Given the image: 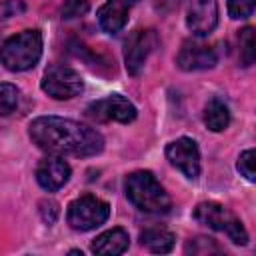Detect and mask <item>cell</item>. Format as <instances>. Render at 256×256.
<instances>
[{"label":"cell","mask_w":256,"mask_h":256,"mask_svg":"<svg viewBox=\"0 0 256 256\" xmlns=\"http://www.w3.org/2000/svg\"><path fill=\"white\" fill-rule=\"evenodd\" d=\"M32 142L54 156H94L102 152L104 138L94 128L60 116H40L28 126Z\"/></svg>","instance_id":"1"},{"label":"cell","mask_w":256,"mask_h":256,"mask_svg":"<svg viewBox=\"0 0 256 256\" xmlns=\"http://www.w3.org/2000/svg\"><path fill=\"white\" fill-rule=\"evenodd\" d=\"M124 190L128 200L142 212L164 214L170 210V196L160 186L156 176L148 170H138L126 176Z\"/></svg>","instance_id":"2"},{"label":"cell","mask_w":256,"mask_h":256,"mask_svg":"<svg viewBox=\"0 0 256 256\" xmlns=\"http://www.w3.org/2000/svg\"><path fill=\"white\" fill-rule=\"evenodd\" d=\"M42 56V34L38 30H24L8 38L0 46V62L10 72H26L38 64Z\"/></svg>","instance_id":"3"},{"label":"cell","mask_w":256,"mask_h":256,"mask_svg":"<svg viewBox=\"0 0 256 256\" xmlns=\"http://www.w3.org/2000/svg\"><path fill=\"white\" fill-rule=\"evenodd\" d=\"M194 218L212 230L224 232L234 244L244 246L248 242V232L242 222L218 202H200L194 210Z\"/></svg>","instance_id":"4"},{"label":"cell","mask_w":256,"mask_h":256,"mask_svg":"<svg viewBox=\"0 0 256 256\" xmlns=\"http://www.w3.org/2000/svg\"><path fill=\"white\" fill-rule=\"evenodd\" d=\"M108 216H110L108 202H104L92 194L80 196L74 202H70L68 214H66L70 228L80 230V232H88V230L102 226L108 220Z\"/></svg>","instance_id":"5"},{"label":"cell","mask_w":256,"mask_h":256,"mask_svg":"<svg viewBox=\"0 0 256 256\" xmlns=\"http://www.w3.org/2000/svg\"><path fill=\"white\" fill-rule=\"evenodd\" d=\"M160 38L156 30L144 28V30H134L126 42H124V62L126 70L130 76H138L148 60V56L158 48Z\"/></svg>","instance_id":"6"},{"label":"cell","mask_w":256,"mask_h":256,"mask_svg":"<svg viewBox=\"0 0 256 256\" xmlns=\"http://www.w3.org/2000/svg\"><path fill=\"white\" fill-rule=\"evenodd\" d=\"M42 90L54 100H70L84 90L80 74L68 66H52L42 78Z\"/></svg>","instance_id":"7"},{"label":"cell","mask_w":256,"mask_h":256,"mask_svg":"<svg viewBox=\"0 0 256 256\" xmlns=\"http://www.w3.org/2000/svg\"><path fill=\"white\" fill-rule=\"evenodd\" d=\"M86 112L96 122H122V124L132 122L138 114L136 106L122 94H110L102 100H96L86 108Z\"/></svg>","instance_id":"8"},{"label":"cell","mask_w":256,"mask_h":256,"mask_svg":"<svg viewBox=\"0 0 256 256\" xmlns=\"http://www.w3.org/2000/svg\"><path fill=\"white\" fill-rule=\"evenodd\" d=\"M166 158L186 178H190V180L198 178V174H200V150L192 138L182 136V138L172 140L166 146Z\"/></svg>","instance_id":"9"},{"label":"cell","mask_w":256,"mask_h":256,"mask_svg":"<svg viewBox=\"0 0 256 256\" xmlns=\"http://www.w3.org/2000/svg\"><path fill=\"white\" fill-rule=\"evenodd\" d=\"M218 24V0H190L186 26L198 38L214 32Z\"/></svg>","instance_id":"10"},{"label":"cell","mask_w":256,"mask_h":256,"mask_svg":"<svg viewBox=\"0 0 256 256\" xmlns=\"http://www.w3.org/2000/svg\"><path fill=\"white\" fill-rule=\"evenodd\" d=\"M218 62V54L212 46L194 42V40H186L176 56V64L178 68L192 72V70H208L214 68Z\"/></svg>","instance_id":"11"},{"label":"cell","mask_w":256,"mask_h":256,"mask_svg":"<svg viewBox=\"0 0 256 256\" xmlns=\"http://www.w3.org/2000/svg\"><path fill=\"white\" fill-rule=\"evenodd\" d=\"M36 180H38V184L44 190L56 192V190H60L70 180V166L62 158L52 154V156H48V158L38 162V166H36Z\"/></svg>","instance_id":"12"},{"label":"cell","mask_w":256,"mask_h":256,"mask_svg":"<svg viewBox=\"0 0 256 256\" xmlns=\"http://www.w3.org/2000/svg\"><path fill=\"white\" fill-rule=\"evenodd\" d=\"M138 0H106L98 10V24L104 32L116 34L120 32L128 22V10Z\"/></svg>","instance_id":"13"},{"label":"cell","mask_w":256,"mask_h":256,"mask_svg":"<svg viewBox=\"0 0 256 256\" xmlns=\"http://www.w3.org/2000/svg\"><path fill=\"white\" fill-rule=\"evenodd\" d=\"M128 244H130L128 232L124 228H112L94 238L92 252L102 254V256H118L128 250Z\"/></svg>","instance_id":"14"},{"label":"cell","mask_w":256,"mask_h":256,"mask_svg":"<svg viewBox=\"0 0 256 256\" xmlns=\"http://www.w3.org/2000/svg\"><path fill=\"white\" fill-rule=\"evenodd\" d=\"M174 242H176V236L170 230L160 228V226H152V228H146L140 232V244L154 254L170 252L174 248Z\"/></svg>","instance_id":"15"},{"label":"cell","mask_w":256,"mask_h":256,"mask_svg":"<svg viewBox=\"0 0 256 256\" xmlns=\"http://www.w3.org/2000/svg\"><path fill=\"white\" fill-rule=\"evenodd\" d=\"M204 124L212 132H222V130L228 128V124H230V110H228V106L220 98L208 100V104L204 108Z\"/></svg>","instance_id":"16"},{"label":"cell","mask_w":256,"mask_h":256,"mask_svg":"<svg viewBox=\"0 0 256 256\" xmlns=\"http://www.w3.org/2000/svg\"><path fill=\"white\" fill-rule=\"evenodd\" d=\"M186 254H194V256H210V254H222V246L214 240V238H206V236H196L192 240L186 242L184 248Z\"/></svg>","instance_id":"17"},{"label":"cell","mask_w":256,"mask_h":256,"mask_svg":"<svg viewBox=\"0 0 256 256\" xmlns=\"http://www.w3.org/2000/svg\"><path fill=\"white\" fill-rule=\"evenodd\" d=\"M20 102V90L10 84V82H2L0 84V116H8L18 108Z\"/></svg>","instance_id":"18"},{"label":"cell","mask_w":256,"mask_h":256,"mask_svg":"<svg viewBox=\"0 0 256 256\" xmlns=\"http://www.w3.org/2000/svg\"><path fill=\"white\" fill-rule=\"evenodd\" d=\"M256 58V40H254V28L246 26L240 30V64L250 66Z\"/></svg>","instance_id":"19"},{"label":"cell","mask_w":256,"mask_h":256,"mask_svg":"<svg viewBox=\"0 0 256 256\" xmlns=\"http://www.w3.org/2000/svg\"><path fill=\"white\" fill-rule=\"evenodd\" d=\"M254 160H256V154H254V150L252 148H248V150H244L242 154H240V158H238V172L248 180V182H254L256 180V172H254Z\"/></svg>","instance_id":"20"},{"label":"cell","mask_w":256,"mask_h":256,"mask_svg":"<svg viewBox=\"0 0 256 256\" xmlns=\"http://www.w3.org/2000/svg\"><path fill=\"white\" fill-rule=\"evenodd\" d=\"M254 4L256 0H228V14L234 20L248 18L254 12Z\"/></svg>","instance_id":"21"},{"label":"cell","mask_w":256,"mask_h":256,"mask_svg":"<svg viewBox=\"0 0 256 256\" xmlns=\"http://www.w3.org/2000/svg\"><path fill=\"white\" fill-rule=\"evenodd\" d=\"M24 10H26V6L20 0H4V2H0V26L10 18L20 16Z\"/></svg>","instance_id":"22"},{"label":"cell","mask_w":256,"mask_h":256,"mask_svg":"<svg viewBox=\"0 0 256 256\" xmlns=\"http://www.w3.org/2000/svg\"><path fill=\"white\" fill-rule=\"evenodd\" d=\"M86 10H88V0H66L62 6V18L70 20L86 14Z\"/></svg>","instance_id":"23"},{"label":"cell","mask_w":256,"mask_h":256,"mask_svg":"<svg viewBox=\"0 0 256 256\" xmlns=\"http://www.w3.org/2000/svg\"><path fill=\"white\" fill-rule=\"evenodd\" d=\"M40 216L46 224H54L58 218V204L54 200H44L40 202Z\"/></svg>","instance_id":"24"},{"label":"cell","mask_w":256,"mask_h":256,"mask_svg":"<svg viewBox=\"0 0 256 256\" xmlns=\"http://www.w3.org/2000/svg\"><path fill=\"white\" fill-rule=\"evenodd\" d=\"M186 0H152V6L156 12L160 14H170L174 10H178Z\"/></svg>","instance_id":"25"}]
</instances>
